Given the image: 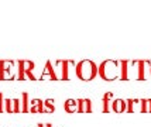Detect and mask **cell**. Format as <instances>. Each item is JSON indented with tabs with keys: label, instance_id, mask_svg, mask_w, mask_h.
Segmentation results:
<instances>
[{
	"label": "cell",
	"instance_id": "6da1fadb",
	"mask_svg": "<svg viewBox=\"0 0 151 127\" xmlns=\"http://www.w3.org/2000/svg\"><path fill=\"white\" fill-rule=\"evenodd\" d=\"M76 71V76L81 80H92L95 79V76L99 74V68L93 61L85 60L78 62V65L75 68Z\"/></svg>",
	"mask_w": 151,
	"mask_h": 127
},
{
	"label": "cell",
	"instance_id": "7a4b0ae2",
	"mask_svg": "<svg viewBox=\"0 0 151 127\" xmlns=\"http://www.w3.org/2000/svg\"><path fill=\"white\" fill-rule=\"evenodd\" d=\"M120 67V64H117L116 61H105L102 62V65L99 67V75L100 78L105 80H114L117 78V68Z\"/></svg>",
	"mask_w": 151,
	"mask_h": 127
},
{
	"label": "cell",
	"instance_id": "3957f363",
	"mask_svg": "<svg viewBox=\"0 0 151 127\" xmlns=\"http://www.w3.org/2000/svg\"><path fill=\"white\" fill-rule=\"evenodd\" d=\"M78 103V110L76 112H81V113H91L92 112V102L89 99H78L76 100Z\"/></svg>",
	"mask_w": 151,
	"mask_h": 127
},
{
	"label": "cell",
	"instance_id": "277c9868",
	"mask_svg": "<svg viewBox=\"0 0 151 127\" xmlns=\"http://www.w3.org/2000/svg\"><path fill=\"white\" fill-rule=\"evenodd\" d=\"M126 102L122 100V99H116V100L112 103V109L116 112V113H122V112H124L126 110Z\"/></svg>",
	"mask_w": 151,
	"mask_h": 127
},
{
	"label": "cell",
	"instance_id": "5b68a950",
	"mask_svg": "<svg viewBox=\"0 0 151 127\" xmlns=\"http://www.w3.org/2000/svg\"><path fill=\"white\" fill-rule=\"evenodd\" d=\"M42 74L48 75V76H50V79H52V80L57 79V75H55V72H54L52 65H51V62H50V61H47L45 68H44V72H42ZM44 75H41V78H44Z\"/></svg>",
	"mask_w": 151,
	"mask_h": 127
},
{
	"label": "cell",
	"instance_id": "8992f818",
	"mask_svg": "<svg viewBox=\"0 0 151 127\" xmlns=\"http://www.w3.org/2000/svg\"><path fill=\"white\" fill-rule=\"evenodd\" d=\"M9 74H10V69H9L7 61H0V80H4Z\"/></svg>",
	"mask_w": 151,
	"mask_h": 127
},
{
	"label": "cell",
	"instance_id": "52a82bcc",
	"mask_svg": "<svg viewBox=\"0 0 151 127\" xmlns=\"http://www.w3.org/2000/svg\"><path fill=\"white\" fill-rule=\"evenodd\" d=\"M30 105H28V93H23L21 96V112H24V113H28L30 112Z\"/></svg>",
	"mask_w": 151,
	"mask_h": 127
},
{
	"label": "cell",
	"instance_id": "ba28073f",
	"mask_svg": "<svg viewBox=\"0 0 151 127\" xmlns=\"http://www.w3.org/2000/svg\"><path fill=\"white\" fill-rule=\"evenodd\" d=\"M26 67L27 61H19V80H23L26 78Z\"/></svg>",
	"mask_w": 151,
	"mask_h": 127
},
{
	"label": "cell",
	"instance_id": "9c48e42d",
	"mask_svg": "<svg viewBox=\"0 0 151 127\" xmlns=\"http://www.w3.org/2000/svg\"><path fill=\"white\" fill-rule=\"evenodd\" d=\"M33 69H34V62L33 61H27V67H26V76L30 78L31 80L35 79V76L33 75Z\"/></svg>",
	"mask_w": 151,
	"mask_h": 127
},
{
	"label": "cell",
	"instance_id": "30bf717a",
	"mask_svg": "<svg viewBox=\"0 0 151 127\" xmlns=\"http://www.w3.org/2000/svg\"><path fill=\"white\" fill-rule=\"evenodd\" d=\"M65 110L66 112H69V113H72V112H75V110H78V103H76V100H66L65 103Z\"/></svg>",
	"mask_w": 151,
	"mask_h": 127
},
{
	"label": "cell",
	"instance_id": "8fae6325",
	"mask_svg": "<svg viewBox=\"0 0 151 127\" xmlns=\"http://www.w3.org/2000/svg\"><path fill=\"white\" fill-rule=\"evenodd\" d=\"M120 79H127V61H120Z\"/></svg>",
	"mask_w": 151,
	"mask_h": 127
},
{
	"label": "cell",
	"instance_id": "7c38bea8",
	"mask_svg": "<svg viewBox=\"0 0 151 127\" xmlns=\"http://www.w3.org/2000/svg\"><path fill=\"white\" fill-rule=\"evenodd\" d=\"M4 112L13 113V99H4Z\"/></svg>",
	"mask_w": 151,
	"mask_h": 127
},
{
	"label": "cell",
	"instance_id": "4fadbf2b",
	"mask_svg": "<svg viewBox=\"0 0 151 127\" xmlns=\"http://www.w3.org/2000/svg\"><path fill=\"white\" fill-rule=\"evenodd\" d=\"M112 98V93H106L103 96V112L107 113L109 112V99Z\"/></svg>",
	"mask_w": 151,
	"mask_h": 127
},
{
	"label": "cell",
	"instance_id": "5bb4252c",
	"mask_svg": "<svg viewBox=\"0 0 151 127\" xmlns=\"http://www.w3.org/2000/svg\"><path fill=\"white\" fill-rule=\"evenodd\" d=\"M138 79H144V61H138Z\"/></svg>",
	"mask_w": 151,
	"mask_h": 127
},
{
	"label": "cell",
	"instance_id": "9a60e30c",
	"mask_svg": "<svg viewBox=\"0 0 151 127\" xmlns=\"http://www.w3.org/2000/svg\"><path fill=\"white\" fill-rule=\"evenodd\" d=\"M21 112V102L19 99H13V113H20Z\"/></svg>",
	"mask_w": 151,
	"mask_h": 127
},
{
	"label": "cell",
	"instance_id": "2e32d148",
	"mask_svg": "<svg viewBox=\"0 0 151 127\" xmlns=\"http://www.w3.org/2000/svg\"><path fill=\"white\" fill-rule=\"evenodd\" d=\"M62 62V79H68V62L69 61H61Z\"/></svg>",
	"mask_w": 151,
	"mask_h": 127
},
{
	"label": "cell",
	"instance_id": "e0dca14e",
	"mask_svg": "<svg viewBox=\"0 0 151 127\" xmlns=\"http://www.w3.org/2000/svg\"><path fill=\"white\" fill-rule=\"evenodd\" d=\"M3 102H4V99H3V95L0 93V113H1V112H4V105H3Z\"/></svg>",
	"mask_w": 151,
	"mask_h": 127
},
{
	"label": "cell",
	"instance_id": "ac0fdd59",
	"mask_svg": "<svg viewBox=\"0 0 151 127\" xmlns=\"http://www.w3.org/2000/svg\"><path fill=\"white\" fill-rule=\"evenodd\" d=\"M45 105L48 106V112H54L55 110V107H54V105H51V100H47Z\"/></svg>",
	"mask_w": 151,
	"mask_h": 127
},
{
	"label": "cell",
	"instance_id": "d6986e66",
	"mask_svg": "<svg viewBox=\"0 0 151 127\" xmlns=\"http://www.w3.org/2000/svg\"><path fill=\"white\" fill-rule=\"evenodd\" d=\"M38 127H51V124H38Z\"/></svg>",
	"mask_w": 151,
	"mask_h": 127
}]
</instances>
